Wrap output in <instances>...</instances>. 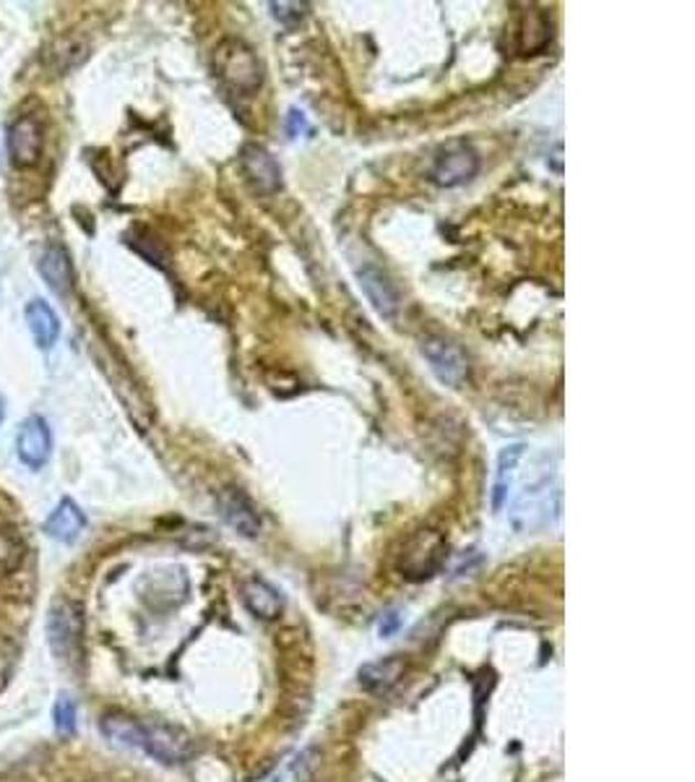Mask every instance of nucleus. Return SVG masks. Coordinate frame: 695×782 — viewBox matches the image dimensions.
<instances>
[{
	"label": "nucleus",
	"mask_w": 695,
	"mask_h": 782,
	"mask_svg": "<svg viewBox=\"0 0 695 782\" xmlns=\"http://www.w3.org/2000/svg\"><path fill=\"white\" fill-rule=\"evenodd\" d=\"M214 76L232 97H255L264 84V63L243 40H224L214 51Z\"/></svg>",
	"instance_id": "1"
},
{
	"label": "nucleus",
	"mask_w": 695,
	"mask_h": 782,
	"mask_svg": "<svg viewBox=\"0 0 695 782\" xmlns=\"http://www.w3.org/2000/svg\"><path fill=\"white\" fill-rule=\"evenodd\" d=\"M445 555H449V540L443 532L422 527V530L411 532L409 540L404 542L399 559H396V572L407 582H428L443 569Z\"/></svg>",
	"instance_id": "2"
},
{
	"label": "nucleus",
	"mask_w": 695,
	"mask_h": 782,
	"mask_svg": "<svg viewBox=\"0 0 695 782\" xmlns=\"http://www.w3.org/2000/svg\"><path fill=\"white\" fill-rule=\"evenodd\" d=\"M47 639L66 662H79L84 652V610L74 601H58L47 616Z\"/></svg>",
	"instance_id": "3"
},
{
	"label": "nucleus",
	"mask_w": 695,
	"mask_h": 782,
	"mask_svg": "<svg viewBox=\"0 0 695 782\" xmlns=\"http://www.w3.org/2000/svg\"><path fill=\"white\" fill-rule=\"evenodd\" d=\"M141 751L162 764H186L196 753V741L188 730L167 723H146L141 736Z\"/></svg>",
	"instance_id": "4"
},
{
	"label": "nucleus",
	"mask_w": 695,
	"mask_h": 782,
	"mask_svg": "<svg viewBox=\"0 0 695 782\" xmlns=\"http://www.w3.org/2000/svg\"><path fill=\"white\" fill-rule=\"evenodd\" d=\"M479 173V157L466 141H449L441 152H438L435 165H432V183L441 188H456L470 183Z\"/></svg>",
	"instance_id": "5"
},
{
	"label": "nucleus",
	"mask_w": 695,
	"mask_h": 782,
	"mask_svg": "<svg viewBox=\"0 0 695 782\" xmlns=\"http://www.w3.org/2000/svg\"><path fill=\"white\" fill-rule=\"evenodd\" d=\"M422 355L424 361L430 363L438 382L451 386V389H459V386L470 378V363H466V355L459 350V344L443 340V337H424Z\"/></svg>",
	"instance_id": "6"
},
{
	"label": "nucleus",
	"mask_w": 695,
	"mask_h": 782,
	"mask_svg": "<svg viewBox=\"0 0 695 782\" xmlns=\"http://www.w3.org/2000/svg\"><path fill=\"white\" fill-rule=\"evenodd\" d=\"M240 167H243L247 183L258 194L272 196L282 188V167L266 146L245 144L243 152H240Z\"/></svg>",
	"instance_id": "7"
},
{
	"label": "nucleus",
	"mask_w": 695,
	"mask_h": 782,
	"mask_svg": "<svg viewBox=\"0 0 695 782\" xmlns=\"http://www.w3.org/2000/svg\"><path fill=\"white\" fill-rule=\"evenodd\" d=\"M217 509H219V517H222L238 535H243V538H258L261 530H264V521H261L258 509H255L253 502L243 491L224 488L217 496Z\"/></svg>",
	"instance_id": "8"
},
{
	"label": "nucleus",
	"mask_w": 695,
	"mask_h": 782,
	"mask_svg": "<svg viewBox=\"0 0 695 782\" xmlns=\"http://www.w3.org/2000/svg\"><path fill=\"white\" fill-rule=\"evenodd\" d=\"M42 146H45V136H42V123L37 118L24 115L13 121L9 129V154L13 165L34 167L42 157Z\"/></svg>",
	"instance_id": "9"
},
{
	"label": "nucleus",
	"mask_w": 695,
	"mask_h": 782,
	"mask_svg": "<svg viewBox=\"0 0 695 782\" xmlns=\"http://www.w3.org/2000/svg\"><path fill=\"white\" fill-rule=\"evenodd\" d=\"M16 452L19 460L32 470H40L42 464L49 460V452H53V433H49L47 422L42 420L40 415H32V418L21 422L16 436Z\"/></svg>",
	"instance_id": "10"
},
{
	"label": "nucleus",
	"mask_w": 695,
	"mask_h": 782,
	"mask_svg": "<svg viewBox=\"0 0 695 782\" xmlns=\"http://www.w3.org/2000/svg\"><path fill=\"white\" fill-rule=\"evenodd\" d=\"M357 282H360V290L365 293V298L371 300V306L378 311L380 316H386V319H391L399 311L401 298L399 290H396V285L388 277L386 272L378 269L375 264H365L363 269H357Z\"/></svg>",
	"instance_id": "11"
},
{
	"label": "nucleus",
	"mask_w": 695,
	"mask_h": 782,
	"mask_svg": "<svg viewBox=\"0 0 695 782\" xmlns=\"http://www.w3.org/2000/svg\"><path fill=\"white\" fill-rule=\"evenodd\" d=\"M240 597H243V605L253 613L261 621H276L285 610V597L282 592L268 584L266 580H258V576H251V580L243 582L240 587Z\"/></svg>",
	"instance_id": "12"
},
{
	"label": "nucleus",
	"mask_w": 695,
	"mask_h": 782,
	"mask_svg": "<svg viewBox=\"0 0 695 782\" xmlns=\"http://www.w3.org/2000/svg\"><path fill=\"white\" fill-rule=\"evenodd\" d=\"M404 673H407V660L401 654H391V658L367 662V665L360 668L357 679L365 692L386 694L404 679Z\"/></svg>",
	"instance_id": "13"
},
{
	"label": "nucleus",
	"mask_w": 695,
	"mask_h": 782,
	"mask_svg": "<svg viewBox=\"0 0 695 782\" xmlns=\"http://www.w3.org/2000/svg\"><path fill=\"white\" fill-rule=\"evenodd\" d=\"M37 269L42 274V279L47 282V287L53 293H58L60 298H68L70 290H74V264H70L68 253L60 249V245H49L45 253L40 256Z\"/></svg>",
	"instance_id": "14"
},
{
	"label": "nucleus",
	"mask_w": 695,
	"mask_h": 782,
	"mask_svg": "<svg viewBox=\"0 0 695 782\" xmlns=\"http://www.w3.org/2000/svg\"><path fill=\"white\" fill-rule=\"evenodd\" d=\"M84 527H87V517H84L79 504L70 502V498H63V502L55 506V511L49 514L47 521H45V532L58 542L79 540Z\"/></svg>",
	"instance_id": "15"
},
{
	"label": "nucleus",
	"mask_w": 695,
	"mask_h": 782,
	"mask_svg": "<svg viewBox=\"0 0 695 782\" xmlns=\"http://www.w3.org/2000/svg\"><path fill=\"white\" fill-rule=\"evenodd\" d=\"M24 316H26V323H30V331L34 342H37V348L49 350L55 342H58L60 321L45 300H32L30 306H26Z\"/></svg>",
	"instance_id": "16"
},
{
	"label": "nucleus",
	"mask_w": 695,
	"mask_h": 782,
	"mask_svg": "<svg viewBox=\"0 0 695 782\" xmlns=\"http://www.w3.org/2000/svg\"><path fill=\"white\" fill-rule=\"evenodd\" d=\"M99 728H102V733L110 738V741L128 746V749H141L144 723L133 720V717H128L123 713H110V715L102 717Z\"/></svg>",
	"instance_id": "17"
},
{
	"label": "nucleus",
	"mask_w": 695,
	"mask_h": 782,
	"mask_svg": "<svg viewBox=\"0 0 695 782\" xmlns=\"http://www.w3.org/2000/svg\"><path fill=\"white\" fill-rule=\"evenodd\" d=\"M523 454L521 443H516V447H506L498 456V472H495V485H493V509L500 511L503 504H506L508 498V488H510V477H514L516 464H519Z\"/></svg>",
	"instance_id": "18"
},
{
	"label": "nucleus",
	"mask_w": 695,
	"mask_h": 782,
	"mask_svg": "<svg viewBox=\"0 0 695 782\" xmlns=\"http://www.w3.org/2000/svg\"><path fill=\"white\" fill-rule=\"evenodd\" d=\"M24 555H26L24 540H21L13 530L0 527V576L19 572L21 563H24Z\"/></svg>",
	"instance_id": "19"
},
{
	"label": "nucleus",
	"mask_w": 695,
	"mask_h": 782,
	"mask_svg": "<svg viewBox=\"0 0 695 782\" xmlns=\"http://www.w3.org/2000/svg\"><path fill=\"white\" fill-rule=\"evenodd\" d=\"M542 26H548V16H544L539 9H531L527 16L521 21V32H519V51L521 55H537L539 51H544L548 47V42L539 40L534 30H542Z\"/></svg>",
	"instance_id": "20"
},
{
	"label": "nucleus",
	"mask_w": 695,
	"mask_h": 782,
	"mask_svg": "<svg viewBox=\"0 0 695 782\" xmlns=\"http://www.w3.org/2000/svg\"><path fill=\"white\" fill-rule=\"evenodd\" d=\"M55 63H58V70H70L76 66H81L84 58H87V45L79 40H60L58 47L53 53Z\"/></svg>",
	"instance_id": "21"
},
{
	"label": "nucleus",
	"mask_w": 695,
	"mask_h": 782,
	"mask_svg": "<svg viewBox=\"0 0 695 782\" xmlns=\"http://www.w3.org/2000/svg\"><path fill=\"white\" fill-rule=\"evenodd\" d=\"M55 730L60 733V736H74L76 733V702L70 700V696H60L58 704H55Z\"/></svg>",
	"instance_id": "22"
},
{
	"label": "nucleus",
	"mask_w": 695,
	"mask_h": 782,
	"mask_svg": "<svg viewBox=\"0 0 695 782\" xmlns=\"http://www.w3.org/2000/svg\"><path fill=\"white\" fill-rule=\"evenodd\" d=\"M272 16L285 26H297L308 16V3H272Z\"/></svg>",
	"instance_id": "23"
},
{
	"label": "nucleus",
	"mask_w": 695,
	"mask_h": 782,
	"mask_svg": "<svg viewBox=\"0 0 695 782\" xmlns=\"http://www.w3.org/2000/svg\"><path fill=\"white\" fill-rule=\"evenodd\" d=\"M13 658H16V650H13V645L5 642V639H0V679H3V675L11 671Z\"/></svg>",
	"instance_id": "24"
},
{
	"label": "nucleus",
	"mask_w": 695,
	"mask_h": 782,
	"mask_svg": "<svg viewBox=\"0 0 695 782\" xmlns=\"http://www.w3.org/2000/svg\"><path fill=\"white\" fill-rule=\"evenodd\" d=\"M399 626H401L399 613H386V616H383L380 624H378L380 637H391V634L399 631Z\"/></svg>",
	"instance_id": "25"
},
{
	"label": "nucleus",
	"mask_w": 695,
	"mask_h": 782,
	"mask_svg": "<svg viewBox=\"0 0 695 782\" xmlns=\"http://www.w3.org/2000/svg\"><path fill=\"white\" fill-rule=\"evenodd\" d=\"M300 131H308V123H305V115L300 110L289 112V136H297Z\"/></svg>",
	"instance_id": "26"
},
{
	"label": "nucleus",
	"mask_w": 695,
	"mask_h": 782,
	"mask_svg": "<svg viewBox=\"0 0 695 782\" xmlns=\"http://www.w3.org/2000/svg\"><path fill=\"white\" fill-rule=\"evenodd\" d=\"M5 418V405H3V399H0V422H3Z\"/></svg>",
	"instance_id": "27"
}]
</instances>
